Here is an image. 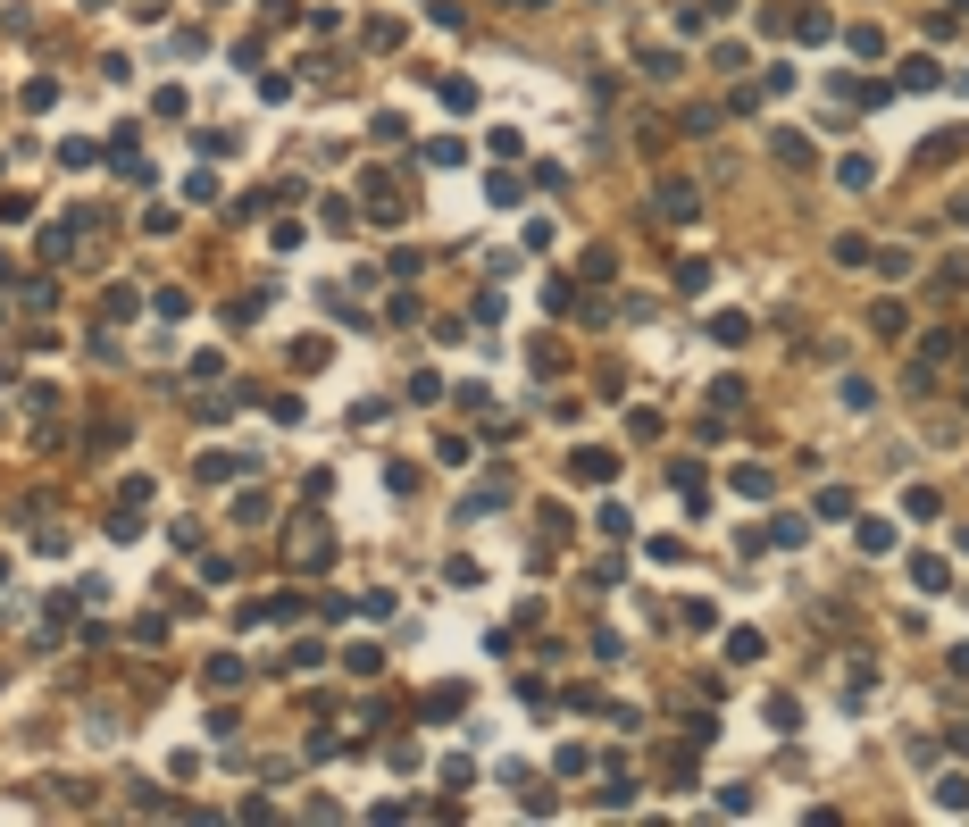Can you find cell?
Listing matches in <instances>:
<instances>
[{"label":"cell","mask_w":969,"mask_h":827,"mask_svg":"<svg viewBox=\"0 0 969 827\" xmlns=\"http://www.w3.org/2000/svg\"><path fill=\"white\" fill-rule=\"evenodd\" d=\"M669 285H677V293H702V285H711V268H702V259H677Z\"/></svg>","instance_id":"obj_18"},{"label":"cell","mask_w":969,"mask_h":827,"mask_svg":"<svg viewBox=\"0 0 969 827\" xmlns=\"http://www.w3.org/2000/svg\"><path fill=\"white\" fill-rule=\"evenodd\" d=\"M635 794H644V786H635V777H619V769H610V786H602L594 802H602V811H627V802H635Z\"/></svg>","instance_id":"obj_15"},{"label":"cell","mask_w":969,"mask_h":827,"mask_svg":"<svg viewBox=\"0 0 969 827\" xmlns=\"http://www.w3.org/2000/svg\"><path fill=\"white\" fill-rule=\"evenodd\" d=\"M769 151H777V168H811V143H802V134H777Z\"/></svg>","instance_id":"obj_17"},{"label":"cell","mask_w":969,"mask_h":827,"mask_svg":"<svg viewBox=\"0 0 969 827\" xmlns=\"http://www.w3.org/2000/svg\"><path fill=\"white\" fill-rule=\"evenodd\" d=\"M669 485H677V502H685V510H702V502H711V477H702L694 460H677V477H669Z\"/></svg>","instance_id":"obj_5"},{"label":"cell","mask_w":969,"mask_h":827,"mask_svg":"<svg viewBox=\"0 0 969 827\" xmlns=\"http://www.w3.org/2000/svg\"><path fill=\"white\" fill-rule=\"evenodd\" d=\"M903 84H911V92H936V84H944V67H936V59H911V67H903Z\"/></svg>","instance_id":"obj_21"},{"label":"cell","mask_w":969,"mask_h":827,"mask_svg":"<svg viewBox=\"0 0 969 827\" xmlns=\"http://www.w3.org/2000/svg\"><path fill=\"white\" fill-rule=\"evenodd\" d=\"M961 360H969V335H961Z\"/></svg>","instance_id":"obj_27"},{"label":"cell","mask_w":969,"mask_h":827,"mask_svg":"<svg viewBox=\"0 0 969 827\" xmlns=\"http://www.w3.org/2000/svg\"><path fill=\"white\" fill-rule=\"evenodd\" d=\"M594 527H602V535H610V543H627V535H635V518H627V510H619V502H610V510H602V518H594Z\"/></svg>","instance_id":"obj_24"},{"label":"cell","mask_w":969,"mask_h":827,"mask_svg":"<svg viewBox=\"0 0 969 827\" xmlns=\"http://www.w3.org/2000/svg\"><path fill=\"white\" fill-rule=\"evenodd\" d=\"M610 468H619V460H610L602 443H577V452H569V477L577 485H610Z\"/></svg>","instance_id":"obj_3"},{"label":"cell","mask_w":969,"mask_h":827,"mask_svg":"<svg viewBox=\"0 0 969 827\" xmlns=\"http://www.w3.org/2000/svg\"><path fill=\"white\" fill-rule=\"evenodd\" d=\"M903 326H911V318H903V301H878V310H869V335H878V343H894Z\"/></svg>","instance_id":"obj_11"},{"label":"cell","mask_w":969,"mask_h":827,"mask_svg":"<svg viewBox=\"0 0 969 827\" xmlns=\"http://www.w3.org/2000/svg\"><path fill=\"white\" fill-rule=\"evenodd\" d=\"M711 335H719L727 351H744V343H752V318H744V310H719V318H711Z\"/></svg>","instance_id":"obj_10"},{"label":"cell","mask_w":969,"mask_h":827,"mask_svg":"<svg viewBox=\"0 0 969 827\" xmlns=\"http://www.w3.org/2000/svg\"><path fill=\"white\" fill-rule=\"evenodd\" d=\"M201 477L209 485H234V477H251V460L243 452H201Z\"/></svg>","instance_id":"obj_7"},{"label":"cell","mask_w":969,"mask_h":827,"mask_svg":"<svg viewBox=\"0 0 969 827\" xmlns=\"http://www.w3.org/2000/svg\"><path fill=\"white\" fill-rule=\"evenodd\" d=\"M928 802H936V811H969V777H961V769H944L936 786H928Z\"/></svg>","instance_id":"obj_8"},{"label":"cell","mask_w":969,"mask_h":827,"mask_svg":"<svg viewBox=\"0 0 969 827\" xmlns=\"http://www.w3.org/2000/svg\"><path fill=\"white\" fill-rule=\"evenodd\" d=\"M335 560V535L318 527V518H301V535H293V569H326Z\"/></svg>","instance_id":"obj_1"},{"label":"cell","mask_w":969,"mask_h":827,"mask_svg":"<svg viewBox=\"0 0 969 827\" xmlns=\"http://www.w3.org/2000/svg\"><path fill=\"white\" fill-rule=\"evenodd\" d=\"M485 201L493 209H518V201H527V184H518V176H485Z\"/></svg>","instance_id":"obj_16"},{"label":"cell","mask_w":969,"mask_h":827,"mask_svg":"<svg viewBox=\"0 0 969 827\" xmlns=\"http://www.w3.org/2000/svg\"><path fill=\"white\" fill-rule=\"evenodd\" d=\"M736 493H744V502H769V493H777V477H769V468H752V460H744V468H736Z\"/></svg>","instance_id":"obj_13"},{"label":"cell","mask_w":969,"mask_h":827,"mask_svg":"<svg viewBox=\"0 0 969 827\" xmlns=\"http://www.w3.org/2000/svg\"><path fill=\"white\" fill-rule=\"evenodd\" d=\"M343 669H351V677H376V669H385V652H376V644H351Z\"/></svg>","instance_id":"obj_20"},{"label":"cell","mask_w":969,"mask_h":827,"mask_svg":"<svg viewBox=\"0 0 969 827\" xmlns=\"http://www.w3.org/2000/svg\"><path fill=\"white\" fill-rule=\"evenodd\" d=\"M853 543H861L869 560H878V552H894V527H886V518H861V535H853Z\"/></svg>","instance_id":"obj_14"},{"label":"cell","mask_w":969,"mask_h":827,"mask_svg":"<svg viewBox=\"0 0 969 827\" xmlns=\"http://www.w3.org/2000/svg\"><path fill=\"white\" fill-rule=\"evenodd\" d=\"M293 368H326V335H301L293 343Z\"/></svg>","instance_id":"obj_25"},{"label":"cell","mask_w":969,"mask_h":827,"mask_svg":"<svg viewBox=\"0 0 969 827\" xmlns=\"http://www.w3.org/2000/svg\"><path fill=\"white\" fill-rule=\"evenodd\" d=\"M443 109H477V84H468V76H443Z\"/></svg>","instance_id":"obj_22"},{"label":"cell","mask_w":969,"mask_h":827,"mask_svg":"<svg viewBox=\"0 0 969 827\" xmlns=\"http://www.w3.org/2000/svg\"><path fill=\"white\" fill-rule=\"evenodd\" d=\"M911 585H919V594H944V585H953V560L919 552V560H911Z\"/></svg>","instance_id":"obj_6"},{"label":"cell","mask_w":969,"mask_h":827,"mask_svg":"<svg viewBox=\"0 0 969 827\" xmlns=\"http://www.w3.org/2000/svg\"><path fill=\"white\" fill-rule=\"evenodd\" d=\"M285 669H293V677H310V669H326V644H318V635H301V644L285 652Z\"/></svg>","instance_id":"obj_12"},{"label":"cell","mask_w":969,"mask_h":827,"mask_svg":"<svg viewBox=\"0 0 969 827\" xmlns=\"http://www.w3.org/2000/svg\"><path fill=\"white\" fill-rule=\"evenodd\" d=\"M869 176H878V168H869V159H861V151H853V159H836V184H844V193H861V184H869Z\"/></svg>","instance_id":"obj_19"},{"label":"cell","mask_w":969,"mask_h":827,"mask_svg":"<svg viewBox=\"0 0 969 827\" xmlns=\"http://www.w3.org/2000/svg\"><path fill=\"white\" fill-rule=\"evenodd\" d=\"M243 677H251V669H243V652H218V660L201 669V685H209V694H234Z\"/></svg>","instance_id":"obj_4"},{"label":"cell","mask_w":969,"mask_h":827,"mask_svg":"<svg viewBox=\"0 0 969 827\" xmlns=\"http://www.w3.org/2000/svg\"><path fill=\"white\" fill-rule=\"evenodd\" d=\"M502 9H543V0H502Z\"/></svg>","instance_id":"obj_26"},{"label":"cell","mask_w":969,"mask_h":827,"mask_svg":"<svg viewBox=\"0 0 969 827\" xmlns=\"http://www.w3.org/2000/svg\"><path fill=\"white\" fill-rule=\"evenodd\" d=\"M694 209H702V201H694V184H677V176H669V184H660V201H652V218H660V226H685Z\"/></svg>","instance_id":"obj_2"},{"label":"cell","mask_w":969,"mask_h":827,"mask_svg":"<svg viewBox=\"0 0 969 827\" xmlns=\"http://www.w3.org/2000/svg\"><path fill=\"white\" fill-rule=\"evenodd\" d=\"M460 702H468V694H460V685H435V694H427V719H452V711H460Z\"/></svg>","instance_id":"obj_23"},{"label":"cell","mask_w":969,"mask_h":827,"mask_svg":"<svg viewBox=\"0 0 969 827\" xmlns=\"http://www.w3.org/2000/svg\"><path fill=\"white\" fill-rule=\"evenodd\" d=\"M218 9H226V0H218Z\"/></svg>","instance_id":"obj_28"},{"label":"cell","mask_w":969,"mask_h":827,"mask_svg":"<svg viewBox=\"0 0 969 827\" xmlns=\"http://www.w3.org/2000/svg\"><path fill=\"white\" fill-rule=\"evenodd\" d=\"M827 251H836V268H869V259H878V243H869V234H836Z\"/></svg>","instance_id":"obj_9"}]
</instances>
